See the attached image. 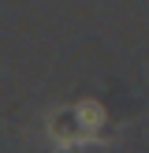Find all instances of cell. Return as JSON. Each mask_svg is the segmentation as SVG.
<instances>
[{
  "instance_id": "obj_1",
  "label": "cell",
  "mask_w": 149,
  "mask_h": 153,
  "mask_svg": "<svg viewBox=\"0 0 149 153\" xmlns=\"http://www.w3.org/2000/svg\"><path fill=\"white\" fill-rule=\"evenodd\" d=\"M49 134L63 149L104 138V108L97 101H82V105H71V108H60L49 120Z\"/></svg>"
}]
</instances>
